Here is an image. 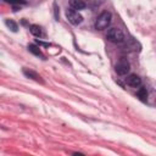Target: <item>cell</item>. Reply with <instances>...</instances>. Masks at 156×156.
Here are the masks:
<instances>
[{
  "label": "cell",
  "mask_w": 156,
  "mask_h": 156,
  "mask_svg": "<svg viewBox=\"0 0 156 156\" xmlns=\"http://www.w3.org/2000/svg\"><path fill=\"white\" fill-rule=\"evenodd\" d=\"M136 95H138V98H139L141 101H146V100H147V90H146V88L140 87V88L138 89V91H136Z\"/></svg>",
  "instance_id": "8"
},
{
  "label": "cell",
  "mask_w": 156,
  "mask_h": 156,
  "mask_svg": "<svg viewBox=\"0 0 156 156\" xmlns=\"http://www.w3.org/2000/svg\"><path fill=\"white\" fill-rule=\"evenodd\" d=\"M28 50H29L32 54L37 55V56L44 57V56H43V54H41V51H40V49H39L37 45H34V44H30V45H28Z\"/></svg>",
  "instance_id": "10"
},
{
  "label": "cell",
  "mask_w": 156,
  "mask_h": 156,
  "mask_svg": "<svg viewBox=\"0 0 156 156\" xmlns=\"http://www.w3.org/2000/svg\"><path fill=\"white\" fill-rule=\"evenodd\" d=\"M115 69H116L117 74H119V76H126V74L129 72V69H130V66H129L128 60H127L126 57H121V58L117 61V63H116V66H115Z\"/></svg>",
  "instance_id": "4"
},
{
  "label": "cell",
  "mask_w": 156,
  "mask_h": 156,
  "mask_svg": "<svg viewBox=\"0 0 156 156\" xmlns=\"http://www.w3.org/2000/svg\"><path fill=\"white\" fill-rule=\"evenodd\" d=\"M5 2L12 4V5H24L26 4L24 0H5Z\"/></svg>",
  "instance_id": "12"
},
{
  "label": "cell",
  "mask_w": 156,
  "mask_h": 156,
  "mask_svg": "<svg viewBox=\"0 0 156 156\" xmlns=\"http://www.w3.org/2000/svg\"><path fill=\"white\" fill-rule=\"evenodd\" d=\"M127 84L130 85V87L136 88V87H140V84H141V79H140L139 76H136V74L133 73V74H129V76L127 77Z\"/></svg>",
  "instance_id": "5"
},
{
  "label": "cell",
  "mask_w": 156,
  "mask_h": 156,
  "mask_svg": "<svg viewBox=\"0 0 156 156\" xmlns=\"http://www.w3.org/2000/svg\"><path fill=\"white\" fill-rule=\"evenodd\" d=\"M29 29H30V33H32L33 35H35V37H41V34H43L41 28H40L39 26H37V24H32Z\"/></svg>",
  "instance_id": "9"
},
{
  "label": "cell",
  "mask_w": 156,
  "mask_h": 156,
  "mask_svg": "<svg viewBox=\"0 0 156 156\" xmlns=\"http://www.w3.org/2000/svg\"><path fill=\"white\" fill-rule=\"evenodd\" d=\"M66 17L68 20V22L73 26H77V24H80L82 21H83V16L77 11V10H73V9H68L66 11Z\"/></svg>",
  "instance_id": "3"
},
{
  "label": "cell",
  "mask_w": 156,
  "mask_h": 156,
  "mask_svg": "<svg viewBox=\"0 0 156 156\" xmlns=\"http://www.w3.org/2000/svg\"><path fill=\"white\" fill-rule=\"evenodd\" d=\"M69 6L73 10H82L87 6L84 0H69Z\"/></svg>",
  "instance_id": "6"
},
{
  "label": "cell",
  "mask_w": 156,
  "mask_h": 156,
  "mask_svg": "<svg viewBox=\"0 0 156 156\" xmlns=\"http://www.w3.org/2000/svg\"><path fill=\"white\" fill-rule=\"evenodd\" d=\"M23 73H24L26 77L32 78V79H34V80H37V82H40V76H39L38 73H35V72H33V71H30V69H27V68H23Z\"/></svg>",
  "instance_id": "7"
},
{
  "label": "cell",
  "mask_w": 156,
  "mask_h": 156,
  "mask_svg": "<svg viewBox=\"0 0 156 156\" xmlns=\"http://www.w3.org/2000/svg\"><path fill=\"white\" fill-rule=\"evenodd\" d=\"M107 39L111 41V43H115V44H119L124 40V34L123 32L119 29V28H116V27H112L107 30Z\"/></svg>",
  "instance_id": "2"
},
{
  "label": "cell",
  "mask_w": 156,
  "mask_h": 156,
  "mask_svg": "<svg viewBox=\"0 0 156 156\" xmlns=\"http://www.w3.org/2000/svg\"><path fill=\"white\" fill-rule=\"evenodd\" d=\"M111 18H112V15H111L110 11H104V12H101V13L98 16L96 21H95V29L102 30V29L107 28V27L110 26V23H111Z\"/></svg>",
  "instance_id": "1"
},
{
  "label": "cell",
  "mask_w": 156,
  "mask_h": 156,
  "mask_svg": "<svg viewBox=\"0 0 156 156\" xmlns=\"http://www.w3.org/2000/svg\"><path fill=\"white\" fill-rule=\"evenodd\" d=\"M5 24H6V26H7V28H10L12 32H17V29H18L17 23H16V22H13L12 20H6V21H5Z\"/></svg>",
  "instance_id": "11"
}]
</instances>
